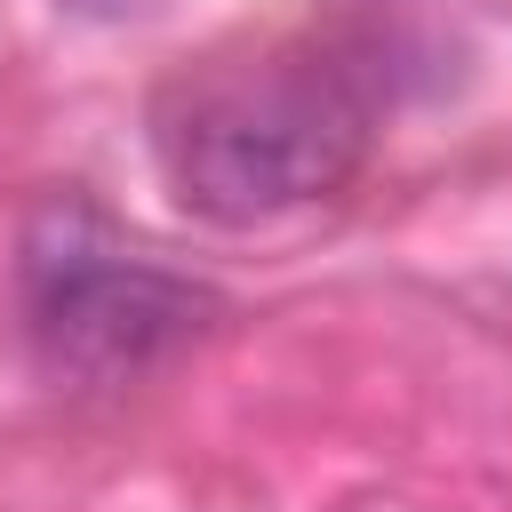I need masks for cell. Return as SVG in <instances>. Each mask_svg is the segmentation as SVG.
Here are the masks:
<instances>
[{
    "instance_id": "2",
    "label": "cell",
    "mask_w": 512,
    "mask_h": 512,
    "mask_svg": "<svg viewBox=\"0 0 512 512\" xmlns=\"http://www.w3.org/2000/svg\"><path fill=\"white\" fill-rule=\"evenodd\" d=\"M16 312L48 376L112 392L176 360L216 320V288L192 272H168L96 200L56 192L32 208L16 240Z\"/></svg>"
},
{
    "instance_id": "1",
    "label": "cell",
    "mask_w": 512,
    "mask_h": 512,
    "mask_svg": "<svg viewBox=\"0 0 512 512\" xmlns=\"http://www.w3.org/2000/svg\"><path fill=\"white\" fill-rule=\"evenodd\" d=\"M368 144L376 88L320 32L200 56L152 96V160L208 224H272L336 200L368 168Z\"/></svg>"
}]
</instances>
